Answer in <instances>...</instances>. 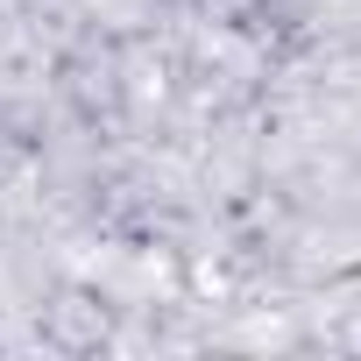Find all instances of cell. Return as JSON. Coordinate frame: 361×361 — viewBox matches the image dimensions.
Returning a JSON list of instances; mask_svg holds the SVG:
<instances>
[{
  "label": "cell",
  "instance_id": "obj_1",
  "mask_svg": "<svg viewBox=\"0 0 361 361\" xmlns=\"http://www.w3.org/2000/svg\"><path fill=\"white\" fill-rule=\"evenodd\" d=\"M36 326H43V347H57V354H99L106 340H114V305L92 290V283H57L50 298H43V312H36Z\"/></svg>",
  "mask_w": 361,
  "mask_h": 361
},
{
  "label": "cell",
  "instance_id": "obj_2",
  "mask_svg": "<svg viewBox=\"0 0 361 361\" xmlns=\"http://www.w3.org/2000/svg\"><path fill=\"white\" fill-rule=\"evenodd\" d=\"M269 8H276V0H192V15H199L206 29H220V36H248V29H262Z\"/></svg>",
  "mask_w": 361,
  "mask_h": 361
}]
</instances>
